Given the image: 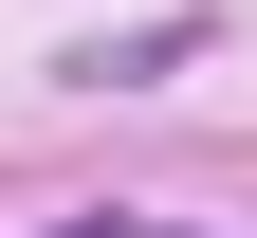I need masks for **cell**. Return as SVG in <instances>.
I'll return each instance as SVG.
<instances>
[{"mask_svg":"<svg viewBox=\"0 0 257 238\" xmlns=\"http://www.w3.org/2000/svg\"><path fill=\"white\" fill-rule=\"evenodd\" d=\"M74 238H147V220H74Z\"/></svg>","mask_w":257,"mask_h":238,"instance_id":"obj_1","label":"cell"}]
</instances>
